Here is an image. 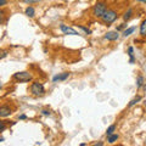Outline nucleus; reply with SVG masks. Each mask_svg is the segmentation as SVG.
<instances>
[{
  "instance_id": "f257e3e1",
  "label": "nucleus",
  "mask_w": 146,
  "mask_h": 146,
  "mask_svg": "<svg viewBox=\"0 0 146 146\" xmlns=\"http://www.w3.org/2000/svg\"><path fill=\"white\" fill-rule=\"evenodd\" d=\"M117 17H118L117 11H115V10H106V11H105V13L102 15L101 20H102L104 23L108 25V23H112V22H115L117 20Z\"/></svg>"
},
{
  "instance_id": "f03ea898",
  "label": "nucleus",
  "mask_w": 146,
  "mask_h": 146,
  "mask_svg": "<svg viewBox=\"0 0 146 146\" xmlns=\"http://www.w3.org/2000/svg\"><path fill=\"white\" fill-rule=\"evenodd\" d=\"M32 74L27 71H22V72H17L13 74V79L17 80V82H21V83H27V82H31L32 80Z\"/></svg>"
},
{
  "instance_id": "7ed1b4c3",
  "label": "nucleus",
  "mask_w": 146,
  "mask_h": 146,
  "mask_svg": "<svg viewBox=\"0 0 146 146\" xmlns=\"http://www.w3.org/2000/svg\"><path fill=\"white\" fill-rule=\"evenodd\" d=\"M106 10H107V6H106V4H105V3H102V1L96 3V4L94 5V7H93V15H94L95 17L101 18Z\"/></svg>"
},
{
  "instance_id": "20e7f679",
  "label": "nucleus",
  "mask_w": 146,
  "mask_h": 146,
  "mask_svg": "<svg viewBox=\"0 0 146 146\" xmlns=\"http://www.w3.org/2000/svg\"><path fill=\"white\" fill-rule=\"evenodd\" d=\"M31 93L35 95V96H42V95L45 94V88L42 83L34 82V83H32V85H31Z\"/></svg>"
},
{
  "instance_id": "39448f33",
  "label": "nucleus",
  "mask_w": 146,
  "mask_h": 146,
  "mask_svg": "<svg viewBox=\"0 0 146 146\" xmlns=\"http://www.w3.org/2000/svg\"><path fill=\"white\" fill-rule=\"evenodd\" d=\"M60 29H61V32H62L63 34H68V35H78L79 34L76 29H73L72 27H68L66 25H61L60 26Z\"/></svg>"
},
{
  "instance_id": "423d86ee",
  "label": "nucleus",
  "mask_w": 146,
  "mask_h": 146,
  "mask_svg": "<svg viewBox=\"0 0 146 146\" xmlns=\"http://www.w3.org/2000/svg\"><path fill=\"white\" fill-rule=\"evenodd\" d=\"M11 113H12V110L9 105H3V106H0V117L5 118V117L10 116Z\"/></svg>"
},
{
  "instance_id": "0eeeda50",
  "label": "nucleus",
  "mask_w": 146,
  "mask_h": 146,
  "mask_svg": "<svg viewBox=\"0 0 146 146\" xmlns=\"http://www.w3.org/2000/svg\"><path fill=\"white\" fill-rule=\"evenodd\" d=\"M119 38V34H118L117 31H111V32H107L106 34H105V39L106 40H110V42H115Z\"/></svg>"
},
{
  "instance_id": "6e6552de",
  "label": "nucleus",
  "mask_w": 146,
  "mask_h": 146,
  "mask_svg": "<svg viewBox=\"0 0 146 146\" xmlns=\"http://www.w3.org/2000/svg\"><path fill=\"white\" fill-rule=\"evenodd\" d=\"M68 77H70V73H61V74H56L55 77H52V82L54 83H56V82H60V80H66Z\"/></svg>"
},
{
  "instance_id": "1a4fd4ad",
  "label": "nucleus",
  "mask_w": 146,
  "mask_h": 146,
  "mask_svg": "<svg viewBox=\"0 0 146 146\" xmlns=\"http://www.w3.org/2000/svg\"><path fill=\"white\" fill-rule=\"evenodd\" d=\"M25 13L28 17H34V15H35V10H34V7L33 6H27L26 7V10H25Z\"/></svg>"
},
{
  "instance_id": "9d476101",
  "label": "nucleus",
  "mask_w": 146,
  "mask_h": 146,
  "mask_svg": "<svg viewBox=\"0 0 146 146\" xmlns=\"http://www.w3.org/2000/svg\"><path fill=\"white\" fill-rule=\"evenodd\" d=\"M131 16H133V9H128V11L123 15V20L124 21H129L130 18H131Z\"/></svg>"
},
{
  "instance_id": "9b49d317",
  "label": "nucleus",
  "mask_w": 146,
  "mask_h": 146,
  "mask_svg": "<svg viewBox=\"0 0 146 146\" xmlns=\"http://www.w3.org/2000/svg\"><path fill=\"white\" fill-rule=\"evenodd\" d=\"M128 54H129V56H130L129 63H134L135 57H134V49H133V46H129V48H128Z\"/></svg>"
},
{
  "instance_id": "f8f14e48",
  "label": "nucleus",
  "mask_w": 146,
  "mask_h": 146,
  "mask_svg": "<svg viewBox=\"0 0 146 146\" xmlns=\"http://www.w3.org/2000/svg\"><path fill=\"white\" fill-rule=\"evenodd\" d=\"M140 34L143 35V36L146 35V20H144L143 23L140 25Z\"/></svg>"
},
{
  "instance_id": "ddd939ff",
  "label": "nucleus",
  "mask_w": 146,
  "mask_h": 146,
  "mask_svg": "<svg viewBox=\"0 0 146 146\" xmlns=\"http://www.w3.org/2000/svg\"><path fill=\"white\" fill-rule=\"evenodd\" d=\"M116 130V124H111L108 128H107V130H106V135L110 136V135H112L113 134V131Z\"/></svg>"
},
{
  "instance_id": "4468645a",
  "label": "nucleus",
  "mask_w": 146,
  "mask_h": 146,
  "mask_svg": "<svg viewBox=\"0 0 146 146\" xmlns=\"http://www.w3.org/2000/svg\"><path fill=\"white\" fill-rule=\"evenodd\" d=\"M117 140H118V134H112V135H110L108 138H107V141H108L110 144H113Z\"/></svg>"
},
{
  "instance_id": "2eb2a0df",
  "label": "nucleus",
  "mask_w": 146,
  "mask_h": 146,
  "mask_svg": "<svg viewBox=\"0 0 146 146\" xmlns=\"http://www.w3.org/2000/svg\"><path fill=\"white\" fill-rule=\"evenodd\" d=\"M134 31H135V27H130V28H127L124 32H123V35H124V36H129Z\"/></svg>"
},
{
  "instance_id": "dca6fc26",
  "label": "nucleus",
  "mask_w": 146,
  "mask_h": 146,
  "mask_svg": "<svg viewBox=\"0 0 146 146\" xmlns=\"http://www.w3.org/2000/svg\"><path fill=\"white\" fill-rule=\"evenodd\" d=\"M143 84H144V77L143 76H139L138 77V80H136V86H138V88H141Z\"/></svg>"
},
{
  "instance_id": "f3484780",
  "label": "nucleus",
  "mask_w": 146,
  "mask_h": 146,
  "mask_svg": "<svg viewBox=\"0 0 146 146\" xmlns=\"http://www.w3.org/2000/svg\"><path fill=\"white\" fill-rule=\"evenodd\" d=\"M140 100H141V96H138V98L133 99V100H131V101L129 102V105H128V107H131V106H134V105H135V104H138V102L140 101Z\"/></svg>"
},
{
  "instance_id": "a211bd4d",
  "label": "nucleus",
  "mask_w": 146,
  "mask_h": 146,
  "mask_svg": "<svg viewBox=\"0 0 146 146\" xmlns=\"http://www.w3.org/2000/svg\"><path fill=\"white\" fill-rule=\"evenodd\" d=\"M78 27H79V28H80L82 31H84L86 34H91V31H90L89 28H86V27H84V26H78Z\"/></svg>"
},
{
  "instance_id": "6ab92c4d",
  "label": "nucleus",
  "mask_w": 146,
  "mask_h": 146,
  "mask_svg": "<svg viewBox=\"0 0 146 146\" xmlns=\"http://www.w3.org/2000/svg\"><path fill=\"white\" fill-rule=\"evenodd\" d=\"M23 3L26 4H28V5H32V4H34V3H39L40 0H22Z\"/></svg>"
},
{
  "instance_id": "aec40b11",
  "label": "nucleus",
  "mask_w": 146,
  "mask_h": 146,
  "mask_svg": "<svg viewBox=\"0 0 146 146\" xmlns=\"http://www.w3.org/2000/svg\"><path fill=\"white\" fill-rule=\"evenodd\" d=\"M4 20H5V12L3 10H0V23H3Z\"/></svg>"
},
{
  "instance_id": "412c9836",
  "label": "nucleus",
  "mask_w": 146,
  "mask_h": 146,
  "mask_svg": "<svg viewBox=\"0 0 146 146\" xmlns=\"http://www.w3.org/2000/svg\"><path fill=\"white\" fill-rule=\"evenodd\" d=\"M42 115L43 116H50L51 115V111H50V110H42Z\"/></svg>"
},
{
  "instance_id": "4be33fe9",
  "label": "nucleus",
  "mask_w": 146,
  "mask_h": 146,
  "mask_svg": "<svg viewBox=\"0 0 146 146\" xmlns=\"http://www.w3.org/2000/svg\"><path fill=\"white\" fill-rule=\"evenodd\" d=\"M6 129V124H5V122H0V133L1 131H4Z\"/></svg>"
},
{
  "instance_id": "5701e85b",
  "label": "nucleus",
  "mask_w": 146,
  "mask_h": 146,
  "mask_svg": "<svg viewBox=\"0 0 146 146\" xmlns=\"http://www.w3.org/2000/svg\"><path fill=\"white\" fill-rule=\"evenodd\" d=\"M6 56H7V51H5V50H4V51H0V60L4 57H6Z\"/></svg>"
},
{
  "instance_id": "b1692460",
  "label": "nucleus",
  "mask_w": 146,
  "mask_h": 146,
  "mask_svg": "<svg viewBox=\"0 0 146 146\" xmlns=\"http://www.w3.org/2000/svg\"><path fill=\"white\" fill-rule=\"evenodd\" d=\"M7 4V0H0V7L1 6H5Z\"/></svg>"
},
{
  "instance_id": "393cba45",
  "label": "nucleus",
  "mask_w": 146,
  "mask_h": 146,
  "mask_svg": "<svg viewBox=\"0 0 146 146\" xmlns=\"http://www.w3.org/2000/svg\"><path fill=\"white\" fill-rule=\"evenodd\" d=\"M125 26H127L125 23H123V25H121V26H118V27H117V32H118V31H121V29H123Z\"/></svg>"
},
{
  "instance_id": "a878e982",
  "label": "nucleus",
  "mask_w": 146,
  "mask_h": 146,
  "mask_svg": "<svg viewBox=\"0 0 146 146\" xmlns=\"http://www.w3.org/2000/svg\"><path fill=\"white\" fill-rule=\"evenodd\" d=\"M93 146H104V143L102 141H99V143H95Z\"/></svg>"
},
{
  "instance_id": "bb28decb",
  "label": "nucleus",
  "mask_w": 146,
  "mask_h": 146,
  "mask_svg": "<svg viewBox=\"0 0 146 146\" xmlns=\"http://www.w3.org/2000/svg\"><path fill=\"white\" fill-rule=\"evenodd\" d=\"M26 118H27L26 115H21V116H20V119H26Z\"/></svg>"
},
{
  "instance_id": "cd10ccee",
  "label": "nucleus",
  "mask_w": 146,
  "mask_h": 146,
  "mask_svg": "<svg viewBox=\"0 0 146 146\" xmlns=\"http://www.w3.org/2000/svg\"><path fill=\"white\" fill-rule=\"evenodd\" d=\"M138 1H141V3H145L146 4V0H138Z\"/></svg>"
},
{
  "instance_id": "c85d7f7f",
  "label": "nucleus",
  "mask_w": 146,
  "mask_h": 146,
  "mask_svg": "<svg viewBox=\"0 0 146 146\" xmlns=\"http://www.w3.org/2000/svg\"><path fill=\"white\" fill-rule=\"evenodd\" d=\"M1 141H4V138L1 136V138H0V143H1Z\"/></svg>"
},
{
  "instance_id": "c756f323",
  "label": "nucleus",
  "mask_w": 146,
  "mask_h": 146,
  "mask_svg": "<svg viewBox=\"0 0 146 146\" xmlns=\"http://www.w3.org/2000/svg\"><path fill=\"white\" fill-rule=\"evenodd\" d=\"M1 85H3V84H1V80H0V88H1Z\"/></svg>"
},
{
  "instance_id": "7c9ffc66",
  "label": "nucleus",
  "mask_w": 146,
  "mask_h": 146,
  "mask_svg": "<svg viewBox=\"0 0 146 146\" xmlns=\"http://www.w3.org/2000/svg\"><path fill=\"white\" fill-rule=\"evenodd\" d=\"M145 144H146V138H145Z\"/></svg>"
},
{
  "instance_id": "2f4dec72",
  "label": "nucleus",
  "mask_w": 146,
  "mask_h": 146,
  "mask_svg": "<svg viewBox=\"0 0 146 146\" xmlns=\"http://www.w3.org/2000/svg\"><path fill=\"white\" fill-rule=\"evenodd\" d=\"M121 146H122V145H121Z\"/></svg>"
}]
</instances>
